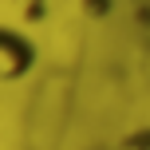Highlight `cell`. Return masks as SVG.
I'll use <instances>...</instances> for the list:
<instances>
[{"mask_svg":"<svg viewBox=\"0 0 150 150\" xmlns=\"http://www.w3.org/2000/svg\"><path fill=\"white\" fill-rule=\"evenodd\" d=\"M40 47L16 24H0V83H20L36 71Z\"/></svg>","mask_w":150,"mask_h":150,"instance_id":"6da1fadb","label":"cell"},{"mask_svg":"<svg viewBox=\"0 0 150 150\" xmlns=\"http://www.w3.org/2000/svg\"><path fill=\"white\" fill-rule=\"evenodd\" d=\"M119 150H150V127H134V130L119 142Z\"/></svg>","mask_w":150,"mask_h":150,"instance_id":"7a4b0ae2","label":"cell"}]
</instances>
